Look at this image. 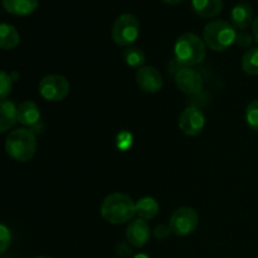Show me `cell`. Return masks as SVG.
Masks as SVG:
<instances>
[{"mask_svg": "<svg viewBox=\"0 0 258 258\" xmlns=\"http://www.w3.org/2000/svg\"><path fill=\"white\" fill-rule=\"evenodd\" d=\"M13 90V78L7 72L0 70V100H5Z\"/></svg>", "mask_w": 258, "mask_h": 258, "instance_id": "22", "label": "cell"}, {"mask_svg": "<svg viewBox=\"0 0 258 258\" xmlns=\"http://www.w3.org/2000/svg\"><path fill=\"white\" fill-rule=\"evenodd\" d=\"M223 0H191L196 14L206 19L218 17L223 10Z\"/></svg>", "mask_w": 258, "mask_h": 258, "instance_id": "13", "label": "cell"}, {"mask_svg": "<svg viewBox=\"0 0 258 258\" xmlns=\"http://www.w3.org/2000/svg\"><path fill=\"white\" fill-rule=\"evenodd\" d=\"M252 40H253V35L249 34V33L241 30L239 33H237L236 35V44L239 45L242 48H248L252 44Z\"/></svg>", "mask_w": 258, "mask_h": 258, "instance_id": "24", "label": "cell"}, {"mask_svg": "<svg viewBox=\"0 0 258 258\" xmlns=\"http://www.w3.org/2000/svg\"><path fill=\"white\" fill-rule=\"evenodd\" d=\"M175 59L184 67H194L204 60L207 55V44L199 35L185 33L176 39L174 45Z\"/></svg>", "mask_w": 258, "mask_h": 258, "instance_id": "2", "label": "cell"}, {"mask_svg": "<svg viewBox=\"0 0 258 258\" xmlns=\"http://www.w3.org/2000/svg\"><path fill=\"white\" fill-rule=\"evenodd\" d=\"M135 202L122 193L110 194L101 204V216L111 224H122L131 221L136 214Z\"/></svg>", "mask_w": 258, "mask_h": 258, "instance_id": "1", "label": "cell"}, {"mask_svg": "<svg viewBox=\"0 0 258 258\" xmlns=\"http://www.w3.org/2000/svg\"><path fill=\"white\" fill-rule=\"evenodd\" d=\"M19 42L20 35L17 28L8 23H0V49H13Z\"/></svg>", "mask_w": 258, "mask_h": 258, "instance_id": "18", "label": "cell"}, {"mask_svg": "<svg viewBox=\"0 0 258 258\" xmlns=\"http://www.w3.org/2000/svg\"><path fill=\"white\" fill-rule=\"evenodd\" d=\"M163 3H165V4H170V5H175V4H179L180 2H183V0H161Z\"/></svg>", "mask_w": 258, "mask_h": 258, "instance_id": "28", "label": "cell"}, {"mask_svg": "<svg viewBox=\"0 0 258 258\" xmlns=\"http://www.w3.org/2000/svg\"><path fill=\"white\" fill-rule=\"evenodd\" d=\"M3 8L18 17H27L38 8L39 0H2Z\"/></svg>", "mask_w": 258, "mask_h": 258, "instance_id": "15", "label": "cell"}, {"mask_svg": "<svg viewBox=\"0 0 258 258\" xmlns=\"http://www.w3.org/2000/svg\"><path fill=\"white\" fill-rule=\"evenodd\" d=\"M32 258H53V257H49V256H37V257H32Z\"/></svg>", "mask_w": 258, "mask_h": 258, "instance_id": "30", "label": "cell"}, {"mask_svg": "<svg viewBox=\"0 0 258 258\" xmlns=\"http://www.w3.org/2000/svg\"><path fill=\"white\" fill-rule=\"evenodd\" d=\"M252 35H253V39L258 43V15L252 23Z\"/></svg>", "mask_w": 258, "mask_h": 258, "instance_id": "27", "label": "cell"}, {"mask_svg": "<svg viewBox=\"0 0 258 258\" xmlns=\"http://www.w3.org/2000/svg\"><path fill=\"white\" fill-rule=\"evenodd\" d=\"M133 258H151V257L146 253H138V254H135Z\"/></svg>", "mask_w": 258, "mask_h": 258, "instance_id": "29", "label": "cell"}, {"mask_svg": "<svg viewBox=\"0 0 258 258\" xmlns=\"http://www.w3.org/2000/svg\"><path fill=\"white\" fill-rule=\"evenodd\" d=\"M17 106L14 102L9 100H0V134L10 130L17 118Z\"/></svg>", "mask_w": 258, "mask_h": 258, "instance_id": "16", "label": "cell"}, {"mask_svg": "<svg viewBox=\"0 0 258 258\" xmlns=\"http://www.w3.org/2000/svg\"><path fill=\"white\" fill-rule=\"evenodd\" d=\"M242 70L249 76H258V47L247 50L242 57Z\"/></svg>", "mask_w": 258, "mask_h": 258, "instance_id": "20", "label": "cell"}, {"mask_svg": "<svg viewBox=\"0 0 258 258\" xmlns=\"http://www.w3.org/2000/svg\"><path fill=\"white\" fill-rule=\"evenodd\" d=\"M130 244V243H128ZM127 243H118L116 247V253L121 258H128L131 256V248Z\"/></svg>", "mask_w": 258, "mask_h": 258, "instance_id": "26", "label": "cell"}, {"mask_svg": "<svg viewBox=\"0 0 258 258\" xmlns=\"http://www.w3.org/2000/svg\"><path fill=\"white\" fill-rule=\"evenodd\" d=\"M136 214L144 221L154 219L159 214V203L151 197H144L136 202Z\"/></svg>", "mask_w": 258, "mask_h": 258, "instance_id": "17", "label": "cell"}, {"mask_svg": "<svg viewBox=\"0 0 258 258\" xmlns=\"http://www.w3.org/2000/svg\"><path fill=\"white\" fill-rule=\"evenodd\" d=\"M5 150L13 160L29 161L37 151V138L29 128L13 130L5 139Z\"/></svg>", "mask_w": 258, "mask_h": 258, "instance_id": "3", "label": "cell"}, {"mask_svg": "<svg viewBox=\"0 0 258 258\" xmlns=\"http://www.w3.org/2000/svg\"><path fill=\"white\" fill-rule=\"evenodd\" d=\"M70 82L60 75H48L39 82V93L44 100L58 102L67 97L70 93Z\"/></svg>", "mask_w": 258, "mask_h": 258, "instance_id": "6", "label": "cell"}, {"mask_svg": "<svg viewBox=\"0 0 258 258\" xmlns=\"http://www.w3.org/2000/svg\"><path fill=\"white\" fill-rule=\"evenodd\" d=\"M123 59H125L126 64L128 67L133 68H141L144 67L146 62L145 53H144L143 49L138 47H127L125 50H123Z\"/></svg>", "mask_w": 258, "mask_h": 258, "instance_id": "19", "label": "cell"}, {"mask_svg": "<svg viewBox=\"0 0 258 258\" xmlns=\"http://www.w3.org/2000/svg\"><path fill=\"white\" fill-rule=\"evenodd\" d=\"M150 227H149L148 222L141 218L134 219L126 229V239L131 246L136 247V248H141L145 246L150 239Z\"/></svg>", "mask_w": 258, "mask_h": 258, "instance_id": "11", "label": "cell"}, {"mask_svg": "<svg viewBox=\"0 0 258 258\" xmlns=\"http://www.w3.org/2000/svg\"><path fill=\"white\" fill-rule=\"evenodd\" d=\"M112 39L116 44L131 47L140 34V22L130 13L121 14L112 25Z\"/></svg>", "mask_w": 258, "mask_h": 258, "instance_id": "5", "label": "cell"}, {"mask_svg": "<svg viewBox=\"0 0 258 258\" xmlns=\"http://www.w3.org/2000/svg\"><path fill=\"white\" fill-rule=\"evenodd\" d=\"M179 128L188 136H197L206 126V116L198 107H188L179 116Z\"/></svg>", "mask_w": 258, "mask_h": 258, "instance_id": "9", "label": "cell"}, {"mask_svg": "<svg viewBox=\"0 0 258 258\" xmlns=\"http://www.w3.org/2000/svg\"><path fill=\"white\" fill-rule=\"evenodd\" d=\"M246 122L253 131L258 133V100L252 101L246 108Z\"/></svg>", "mask_w": 258, "mask_h": 258, "instance_id": "21", "label": "cell"}, {"mask_svg": "<svg viewBox=\"0 0 258 258\" xmlns=\"http://www.w3.org/2000/svg\"><path fill=\"white\" fill-rule=\"evenodd\" d=\"M175 83L181 92L189 96L198 95L203 90L202 75L191 67H183L176 71Z\"/></svg>", "mask_w": 258, "mask_h": 258, "instance_id": "8", "label": "cell"}, {"mask_svg": "<svg viewBox=\"0 0 258 258\" xmlns=\"http://www.w3.org/2000/svg\"><path fill=\"white\" fill-rule=\"evenodd\" d=\"M136 83L144 92L156 93L163 87V76L153 66H144L136 72Z\"/></svg>", "mask_w": 258, "mask_h": 258, "instance_id": "10", "label": "cell"}, {"mask_svg": "<svg viewBox=\"0 0 258 258\" xmlns=\"http://www.w3.org/2000/svg\"><path fill=\"white\" fill-rule=\"evenodd\" d=\"M12 243V232L5 224L0 223V253L7 251Z\"/></svg>", "mask_w": 258, "mask_h": 258, "instance_id": "23", "label": "cell"}, {"mask_svg": "<svg viewBox=\"0 0 258 258\" xmlns=\"http://www.w3.org/2000/svg\"><path fill=\"white\" fill-rule=\"evenodd\" d=\"M198 224V213L190 207H181V208L176 209L173 216L170 217V222H169L171 232L180 237H185L193 233Z\"/></svg>", "mask_w": 258, "mask_h": 258, "instance_id": "7", "label": "cell"}, {"mask_svg": "<svg viewBox=\"0 0 258 258\" xmlns=\"http://www.w3.org/2000/svg\"><path fill=\"white\" fill-rule=\"evenodd\" d=\"M170 233H173L170 226H166V224H160V226H158L154 229V234H155L158 239H166L170 236Z\"/></svg>", "mask_w": 258, "mask_h": 258, "instance_id": "25", "label": "cell"}, {"mask_svg": "<svg viewBox=\"0 0 258 258\" xmlns=\"http://www.w3.org/2000/svg\"><path fill=\"white\" fill-rule=\"evenodd\" d=\"M18 122L24 126H34L40 120L39 107L33 101L22 102L17 108Z\"/></svg>", "mask_w": 258, "mask_h": 258, "instance_id": "14", "label": "cell"}, {"mask_svg": "<svg viewBox=\"0 0 258 258\" xmlns=\"http://www.w3.org/2000/svg\"><path fill=\"white\" fill-rule=\"evenodd\" d=\"M236 28L226 20H212L206 25L203 32V40L207 47L216 52L227 50L236 42Z\"/></svg>", "mask_w": 258, "mask_h": 258, "instance_id": "4", "label": "cell"}, {"mask_svg": "<svg viewBox=\"0 0 258 258\" xmlns=\"http://www.w3.org/2000/svg\"><path fill=\"white\" fill-rule=\"evenodd\" d=\"M253 9L248 3H238L231 12V22L236 29L244 30L253 23Z\"/></svg>", "mask_w": 258, "mask_h": 258, "instance_id": "12", "label": "cell"}]
</instances>
